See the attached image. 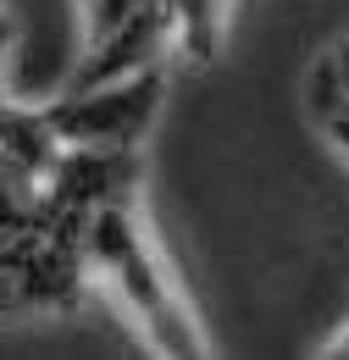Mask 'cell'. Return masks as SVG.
<instances>
[{"label": "cell", "instance_id": "cell-1", "mask_svg": "<svg viewBox=\"0 0 349 360\" xmlns=\"http://www.w3.org/2000/svg\"><path fill=\"white\" fill-rule=\"evenodd\" d=\"M84 261H89V277L106 283L128 316L144 327L150 349L167 360H200L211 344L200 333V321L189 311L177 277L167 271V255L156 250L150 238V222L139 211V194L133 200H111L89 217V233H84Z\"/></svg>", "mask_w": 349, "mask_h": 360}, {"label": "cell", "instance_id": "cell-2", "mask_svg": "<svg viewBox=\"0 0 349 360\" xmlns=\"http://www.w3.org/2000/svg\"><path fill=\"white\" fill-rule=\"evenodd\" d=\"M167 61L133 67L122 78L89 84V89H61L44 105V122L56 128L61 144H106V150H139L167 100Z\"/></svg>", "mask_w": 349, "mask_h": 360}, {"label": "cell", "instance_id": "cell-3", "mask_svg": "<svg viewBox=\"0 0 349 360\" xmlns=\"http://www.w3.org/2000/svg\"><path fill=\"white\" fill-rule=\"evenodd\" d=\"M11 39H17V22H11V11L0 6V150H6L11 161H23L34 178H44V172L56 167V155H61V139L44 122V105L39 111H23V105L6 100V56H11Z\"/></svg>", "mask_w": 349, "mask_h": 360}, {"label": "cell", "instance_id": "cell-4", "mask_svg": "<svg viewBox=\"0 0 349 360\" xmlns=\"http://www.w3.org/2000/svg\"><path fill=\"white\" fill-rule=\"evenodd\" d=\"M39 188H44V178H34L23 161H11L0 150V238H17V233L34 227V217H39Z\"/></svg>", "mask_w": 349, "mask_h": 360}]
</instances>
